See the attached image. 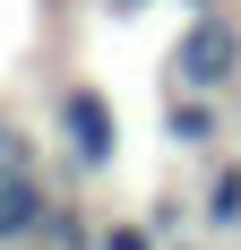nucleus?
Returning <instances> with one entry per match:
<instances>
[{
	"instance_id": "nucleus-1",
	"label": "nucleus",
	"mask_w": 241,
	"mask_h": 250,
	"mask_svg": "<svg viewBox=\"0 0 241 250\" xmlns=\"http://www.w3.org/2000/svg\"><path fill=\"white\" fill-rule=\"evenodd\" d=\"M60 138H69V164L78 173H112V155H120V112L103 86H69L60 95Z\"/></svg>"
},
{
	"instance_id": "nucleus-2",
	"label": "nucleus",
	"mask_w": 241,
	"mask_h": 250,
	"mask_svg": "<svg viewBox=\"0 0 241 250\" xmlns=\"http://www.w3.org/2000/svg\"><path fill=\"white\" fill-rule=\"evenodd\" d=\"M172 69H181V86L190 95H216L224 78L241 69V26H224V18H198L181 43H172Z\"/></svg>"
},
{
	"instance_id": "nucleus-3",
	"label": "nucleus",
	"mask_w": 241,
	"mask_h": 250,
	"mask_svg": "<svg viewBox=\"0 0 241 250\" xmlns=\"http://www.w3.org/2000/svg\"><path fill=\"white\" fill-rule=\"evenodd\" d=\"M43 225H52V199H43V181H35V173L0 181V250H9V242H35Z\"/></svg>"
},
{
	"instance_id": "nucleus-4",
	"label": "nucleus",
	"mask_w": 241,
	"mask_h": 250,
	"mask_svg": "<svg viewBox=\"0 0 241 250\" xmlns=\"http://www.w3.org/2000/svg\"><path fill=\"white\" fill-rule=\"evenodd\" d=\"M164 129H172V138H181V147H207V138H216V112H207V104H181V95H172V112H164Z\"/></svg>"
},
{
	"instance_id": "nucleus-5",
	"label": "nucleus",
	"mask_w": 241,
	"mask_h": 250,
	"mask_svg": "<svg viewBox=\"0 0 241 250\" xmlns=\"http://www.w3.org/2000/svg\"><path fill=\"white\" fill-rule=\"evenodd\" d=\"M207 225H224V233L241 225V164H224V173H216V190H207Z\"/></svg>"
},
{
	"instance_id": "nucleus-6",
	"label": "nucleus",
	"mask_w": 241,
	"mask_h": 250,
	"mask_svg": "<svg viewBox=\"0 0 241 250\" xmlns=\"http://www.w3.org/2000/svg\"><path fill=\"white\" fill-rule=\"evenodd\" d=\"M18 173H35V138L18 121H0V181H18Z\"/></svg>"
},
{
	"instance_id": "nucleus-7",
	"label": "nucleus",
	"mask_w": 241,
	"mask_h": 250,
	"mask_svg": "<svg viewBox=\"0 0 241 250\" xmlns=\"http://www.w3.org/2000/svg\"><path fill=\"white\" fill-rule=\"evenodd\" d=\"M95 250H155V225H103Z\"/></svg>"
},
{
	"instance_id": "nucleus-8",
	"label": "nucleus",
	"mask_w": 241,
	"mask_h": 250,
	"mask_svg": "<svg viewBox=\"0 0 241 250\" xmlns=\"http://www.w3.org/2000/svg\"><path fill=\"white\" fill-rule=\"evenodd\" d=\"M52 242H60V250H86V216H78V207H52Z\"/></svg>"
},
{
	"instance_id": "nucleus-9",
	"label": "nucleus",
	"mask_w": 241,
	"mask_h": 250,
	"mask_svg": "<svg viewBox=\"0 0 241 250\" xmlns=\"http://www.w3.org/2000/svg\"><path fill=\"white\" fill-rule=\"evenodd\" d=\"M112 9H120V18H129V9H146V0H112Z\"/></svg>"
}]
</instances>
